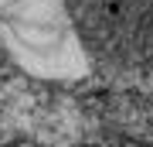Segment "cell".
<instances>
[{"instance_id": "1", "label": "cell", "mask_w": 153, "mask_h": 147, "mask_svg": "<svg viewBox=\"0 0 153 147\" xmlns=\"http://www.w3.org/2000/svg\"><path fill=\"white\" fill-rule=\"evenodd\" d=\"M82 55L102 72L153 65V0H61Z\"/></svg>"}, {"instance_id": "2", "label": "cell", "mask_w": 153, "mask_h": 147, "mask_svg": "<svg viewBox=\"0 0 153 147\" xmlns=\"http://www.w3.org/2000/svg\"><path fill=\"white\" fill-rule=\"evenodd\" d=\"M123 147H143V144H133V140H123Z\"/></svg>"}]
</instances>
